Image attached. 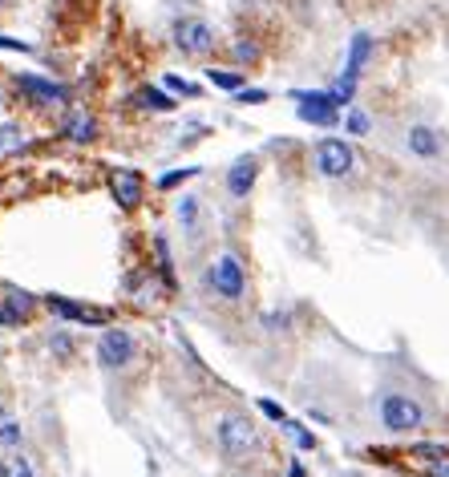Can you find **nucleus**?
Masks as SVG:
<instances>
[{
	"label": "nucleus",
	"mask_w": 449,
	"mask_h": 477,
	"mask_svg": "<svg viewBox=\"0 0 449 477\" xmlns=\"http://www.w3.org/2000/svg\"><path fill=\"white\" fill-rule=\"evenodd\" d=\"M21 437H24V429H21V421H16V413L0 405V453L16 449L21 445Z\"/></svg>",
	"instance_id": "a211bd4d"
},
{
	"label": "nucleus",
	"mask_w": 449,
	"mask_h": 477,
	"mask_svg": "<svg viewBox=\"0 0 449 477\" xmlns=\"http://www.w3.org/2000/svg\"><path fill=\"white\" fill-rule=\"evenodd\" d=\"M167 90L170 93H183V98H195V93H198L191 81H178V77H167Z\"/></svg>",
	"instance_id": "7c9ffc66"
},
{
	"label": "nucleus",
	"mask_w": 449,
	"mask_h": 477,
	"mask_svg": "<svg viewBox=\"0 0 449 477\" xmlns=\"http://www.w3.org/2000/svg\"><path fill=\"white\" fill-rule=\"evenodd\" d=\"M344 129H349V138H365L368 129H373V118H368L360 106H349V114H344Z\"/></svg>",
	"instance_id": "aec40b11"
},
{
	"label": "nucleus",
	"mask_w": 449,
	"mask_h": 477,
	"mask_svg": "<svg viewBox=\"0 0 449 477\" xmlns=\"http://www.w3.org/2000/svg\"><path fill=\"white\" fill-rule=\"evenodd\" d=\"M154 251H158V272H162V283L175 288V259H170V243L167 239H154Z\"/></svg>",
	"instance_id": "412c9836"
},
{
	"label": "nucleus",
	"mask_w": 449,
	"mask_h": 477,
	"mask_svg": "<svg viewBox=\"0 0 449 477\" xmlns=\"http://www.w3.org/2000/svg\"><path fill=\"white\" fill-rule=\"evenodd\" d=\"M405 150L413 154L417 162H437L445 150V138L437 126H425V121H413L409 129H405Z\"/></svg>",
	"instance_id": "1a4fd4ad"
},
{
	"label": "nucleus",
	"mask_w": 449,
	"mask_h": 477,
	"mask_svg": "<svg viewBox=\"0 0 449 477\" xmlns=\"http://www.w3.org/2000/svg\"><path fill=\"white\" fill-rule=\"evenodd\" d=\"M283 433L291 437V445H296V449H316V437L300 421H283Z\"/></svg>",
	"instance_id": "4be33fe9"
},
{
	"label": "nucleus",
	"mask_w": 449,
	"mask_h": 477,
	"mask_svg": "<svg viewBox=\"0 0 449 477\" xmlns=\"http://www.w3.org/2000/svg\"><path fill=\"white\" fill-rule=\"evenodd\" d=\"M175 219L183 223L186 235L198 239V223H203V198H195V195H178V198H175Z\"/></svg>",
	"instance_id": "4468645a"
},
{
	"label": "nucleus",
	"mask_w": 449,
	"mask_h": 477,
	"mask_svg": "<svg viewBox=\"0 0 449 477\" xmlns=\"http://www.w3.org/2000/svg\"><path fill=\"white\" fill-rule=\"evenodd\" d=\"M110 190H114V203L122 206V211H138L142 206V198H146V182L138 170H129V167H118L114 175H110Z\"/></svg>",
	"instance_id": "9d476101"
},
{
	"label": "nucleus",
	"mask_w": 449,
	"mask_h": 477,
	"mask_svg": "<svg viewBox=\"0 0 449 477\" xmlns=\"http://www.w3.org/2000/svg\"><path fill=\"white\" fill-rule=\"evenodd\" d=\"M373 45H377V41L368 37V33H357V37L349 41V61H344L340 77H349V81H360V73H365L368 57H373Z\"/></svg>",
	"instance_id": "f8f14e48"
},
{
	"label": "nucleus",
	"mask_w": 449,
	"mask_h": 477,
	"mask_svg": "<svg viewBox=\"0 0 449 477\" xmlns=\"http://www.w3.org/2000/svg\"><path fill=\"white\" fill-rule=\"evenodd\" d=\"M267 98H272V93H267V90H247V85L235 93V101H239V106H263Z\"/></svg>",
	"instance_id": "a878e982"
},
{
	"label": "nucleus",
	"mask_w": 449,
	"mask_h": 477,
	"mask_svg": "<svg viewBox=\"0 0 449 477\" xmlns=\"http://www.w3.org/2000/svg\"><path fill=\"white\" fill-rule=\"evenodd\" d=\"M259 413H263V417H272V421H288V417H283V409H280V405H275V401H263V396H259Z\"/></svg>",
	"instance_id": "c756f323"
},
{
	"label": "nucleus",
	"mask_w": 449,
	"mask_h": 477,
	"mask_svg": "<svg viewBox=\"0 0 449 477\" xmlns=\"http://www.w3.org/2000/svg\"><path fill=\"white\" fill-rule=\"evenodd\" d=\"M413 457H421V462H429V465H434V462H445V457H449V445H417V449H413Z\"/></svg>",
	"instance_id": "b1692460"
},
{
	"label": "nucleus",
	"mask_w": 449,
	"mask_h": 477,
	"mask_svg": "<svg viewBox=\"0 0 449 477\" xmlns=\"http://www.w3.org/2000/svg\"><path fill=\"white\" fill-rule=\"evenodd\" d=\"M215 445L227 462H239V457L255 453L259 449V429L247 413H223L219 425H215Z\"/></svg>",
	"instance_id": "7ed1b4c3"
},
{
	"label": "nucleus",
	"mask_w": 449,
	"mask_h": 477,
	"mask_svg": "<svg viewBox=\"0 0 449 477\" xmlns=\"http://www.w3.org/2000/svg\"><path fill=\"white\" fill-rule=\"evenodd\" d=\"M288 477H308V470H304V462H291V470H288Z\"/></svg>",
	"instance_id": "72a5a7b5"
},
{
	"label": "nucleus",
	"mask_w": 449,
	"mask_h": 477,
	"mask_svg": "<svg viewBox=\"0 0 449 477\" xmlns=\"http://www.w3.org/2000/svg\"><path fill=\"white\" fill-rule=\"evenodd\" d=\"M344 477H360V473H344Z\"/></svg>",
	"instance_id": "f704fd0d"
},
{
	"label": "nucleus",
	"mask_w": 449,
	"mask_h": 477,
	"mask_svg": "<svg viewBox=\"0 0 449 477\" xmlns=\"http://www.w3.org/2000/svg\"><path fill=\"white\" fill-rule=\"evenodd\" d=\"M62 134L69 138V142L85 146V142H93V138H98V121H93V114H85V110H73Z\"/></svg>",
	"instance_id": "2eb2a0df"
},
{
	"label": "nucleus",
	"mask_w": 449,
	"mask_h": 477,
	"mask_svg": "<svg viewBox=\"0 0 449 477\" xmlns=\"http://www.w3.org/2000/svg\"><path fill=\"white\" fill-rule=\"evenodd\" d=\"M16 90L33 101L37 110H49V106H69V90L49 77H37V73H16Z\"/></svg>",
	"instance_id": "6e6552de"
},
{
	"label": "nucleus",
	"mask_w": 449,
	"mask_h": 477,
	"mask_svg": "<svg viewBox=\"0 0 449 477\" xmlns=\"http://www.w3.org/2000/svg\"><path fill=\"white\" fill-rule=\"evenodd\" d=\"M195 175H198V167H183V170H175V175L158 178V190H175L178 182H186V178H195Z\"/></svg>",
	"instance_id": "393cba45"
},
{
	"label": "nucleus",
	"mask_w": 449,
	"mask_h": 477,
	"mask_svg": "<svg viewBox=\"0 0 449 477\" xmlns=\"http://www.w3.org/2000/svg\"><path fill=\"white\" fill-rule=\"evenodd\" d=\"M203 283H206V291H211L215 300L244 303L247 300V267H244V259H239L235 251L215 255L211 267H206V275H203Z\"/></svg>",
	"instance_id": "f03ea898"
},
{
	"label": "nucleus",
	"mask_w": 449,
	"mask_h": 477,
	"mask_svg": "<svg viewBox=\"0 0 449 477\" xmlns=\"http://www.w3.org/2000/svg\"><path fill=\"white\" fill-rule=\"evenodd\" d=\"M13 146H21V129H16V126H0V150H13Z\"/></svg>",
	"instance_id": "c85d7f7f"
},
{
	"label": "nucleus",
	"mask_w": 449,
	"mask_h": 477,
	"mask_svg": "<svg viewBox=\"0 0 449 477\" xmlns=\"http://www.w3.org/2000/svg\"><path fill=\"white\" fill-rule=\"evenodd\" d=\"M312 170L320 178H349L357 170V150H352L344 138H320L312 146Z\"/></svg>",
	"instance_id": "20e7f679"
},
{
	"label": "nucleus",
	"mask_w": 449,
	"mask_h": 477,
	"mask_svg": "<svg viewBox=\"0 0 449 477\" xmlns=\"http://www.w3.org/2000/svg\"><path fill=\"white\" fill-rule=\"evenodd\" d=\"M206 73V81L215 85V90H227V93H239L247 85V73H239V69H203Z\"/></svg>",
	"instance_id": "6ab92c4d"
},
{
	"label": "nucleus",
	"mask_w": 449,
	"mask_h": 477,
	"mask_svg": "<svg viewBox=\"0 0 449 477\" xmlns=\"http://www.w3.org/2000/svg\"><path fill=\"white\" fill-rule=\"evenodd\" d=\"M291 101H296V118L308 126L332 129L340 121V101L332 90H291Z\"/></svg>",
	"instance_id": "39448f33"
},
{
	"label": "nucleus",
	"mask_w": 449,
	"mask_h": 477,
	"mask_svg": "<svg viewBox=\"0 0 449 477\" xmlns=\"http://www.w3.org/2000/svg\"><path fill=\"white\" fill-rule=\"evenodd\" d=\"M231 53H235V61H244V65H255V61H259V45H255V41H247V37H239L235 45H231Z\"/></svg>",
	"instance_id": "5701e85b"
},
{
	"label": "nucleus",
	"mask_w": 449,
	"mask_h": 477,
	"mask_svg": "<svg viewBox=\"0 0 449 477\" xmlns=\"http://www.w3.org/2000/svg\"><path fill=\"white\" fill-rule=\"evenodd\" d=\"M0 49H21V53H33V45H24V41H13V37H0Z\"/></svg>",
	"instance_id": "2f4dec72"
},
{
	"label": "nucleus",
	"mask_w": 449,
	"mask_h": 477,
	"mask_svg": "<svg viewBox=\"0 0 449 477\" xmlns=\"http://www.w3.org/2000/svg\"><path fill=\"white\" fill-rule=\"evenodd\" d=\"M429 477H449V457H445V462H434V465H429Z\"/></svg>",
	"instance_id": "473e14b6"
},
{
	"label": "nucleus",
	"mask_w": 449,
	"mask_h": 477,
	"mask_svg": "<svg viewBox=\"0 0 449 477\" xmlns=\"http://www.w3.org/2000/svg\"><path fill=\"white\" fill-rule=\"evenodd\" d=\"M373 413H377V421H381V429L388 437H413V433L425 429V405H421L417 396L401 393V388L377 393Z\"/></svg>",
	"instance_id": "f257e3e1"
},
{
	"label": "nucleus",
	"mask_w": 449,
	"mask_h": 477,
	"mask_svg": "<svg viewBox=\"0 0 449 477\" xmlns=\"http://www.w3.org/2000/svg\"><path fill=\"white\" fill-rule=\"evenodd\" d=\"M0 477H37V465H33L29 453L8 449V453H0Z\"/></svg>",
	"instance_id": "f3484780"
},
{
	"label": "nucleus",
	"mask_w": 449,
	"mask_h": 477,
	"mask_svg": "<svg viewBox=\"0 0 449 477\" xmlns=\"http://www.w3.org/2000/svg\"><path fill=\"white\" fill-rule=\"evenodd\" d=\"M45 303L62 320H77V324H106V311H93V308H81V303H69L65 296H49Z\"/></svg>",
	"instance_id": "ddd939ff"
},
{
	"label": "nucleus",
	"mask_w": 449,
	"mask_h": 477,
	"mask_svg": "<svg viewBox=\"0 0 449 477\" xmlns=\"http://www.w3.org/2000/svg\"><path fill=\"white\" fill-rule=\"evenodd\" d=\"M288 324H291L288 311H267V316H263V328H267V332H288Z\"/></svg>",
	"instance_id": "bb28decb"
},
{
	"label": "nucleus",
	"mask_w": 449,
	"mask_h": 477,
	"mask_svg": "<svg viewBox=\"0 0 449 477\" xmlns=\"http://www.w3.org/2000/svg\"><path fill=\"white\" fill-rule=\"evenodd\" d=\"M215 45H219V37H215V29L203 16H183L175 24V49L183 57H211Z\"/></svg>",
	"instance_id": "423d86ee"
},
{
	"label": "nucleus",
	"mask_w": 449,
	"mask_h": 477,
	"mask_svg": "<svg viewBox=\"0 0 449 477\" xmlns=\"http://www.w3.org/2000/svg\"><path fill=\"white\" fill-rule=\"evenodd\" d=\"M49 348H53L62 360H69V357H73V340H69L65 332H53V336H49Z\"/></svg>",
	"instance_id": "cd10ccee"
},
{
	"label": "nucleus",
	"mask_w": 449,
	"mask_h": 477,
	"mask_svg": "<svg viewBox=\"0 0 449 477\" xmlns=\"http://www.w3.org/2000/svg\"><path fill=\"white\" fill-rule=\"evenodd\" d=\"M138 357V344H134V332H126V328H106V332L98 336V364L101 368H126V364H134Z\"/></svg>",
	"instance_id": "0eeeda50"
},
{
	"label": "nucleus",
	"mask_w": 449,
	"mask_h": 477,
	"mask_svg": "<svg viewBox=\"0 0 449 477\" xmlns=\"http://www.w3.org/2000/svg\"><path fill=\"white\" fill-rule=\"evenodd\" d=\"M129 106H134V110H154V114H170V110H175V98L146 85V90H138L134 98H129Z\"/></svg>",
	"instance_id": "dca6fc26"
},
{
	"label": "nucleus",
	"mask_w": 449,
	"mask_h": 477,
	"mask_svg": "<svg viewBox=\"0 0 449 477\" xmlns=\"http://www.w3.org/2000/svg\"><path fill=\"white\" fill-rule=\"evenodd\" d=\"M255 178H259V158H255V154H244V158H235V167L227 170V195L235 198V203H244V198L252 195Z\"/></svg>",
	"instance_id": "9b49d317"
}]
</instances>
